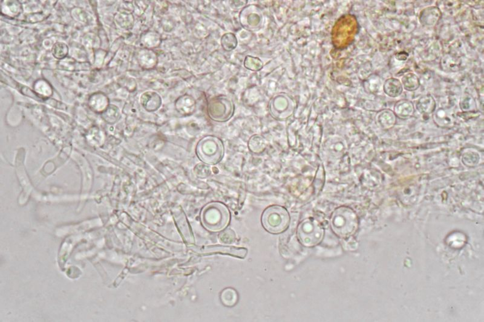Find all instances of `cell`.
<instances>
[{
	"label": "cell",
	"instance_id": "obj_14",
	"mask_svg": "<svg viewBox=\"0 0 484 322\" xmlns=\"http://www.w3.org/2000/svg\"><path fill=\"white\" fill-rule=\"evenodd\" d=\"M221 42L222 47L226 51H231L236 47L237 39L232 33H226L222 36Z\"/></svg>",
	"mask_w": 484,
	"mask_h": 322
},
{
	"label": "cell",
	"instance_id": "obj_2",
	"mask_svg": "<svg viewBox=\"0 0 484 322\" xmlns=\"http://www.w3.org/2000/svg\"><path fill=\"white\" fill-rule=\"evenodd\" d=\"M290 221L289 212L280 205H272L267 207L261 217L263 228L271 234H280L287 231Z\"/></svg>",
	"mask_w": 484,
	"mask_h": 322
},
{
	"label": "cell",
	"instance_id": "obj_6",
	"mask_svg": "<svg viewBox=\"0 0 484 322\" xmlns=\"http://www.w3.org/2000/svg\"><path fill=\"white\" fill-rule=\"evenodd\" d=\"M295 103L290 97L280 95L271 100L269 105L271 114L278 120L287 119L294 112Z\"/></svg>",
	"mask_w": 484,
	"mask_h": 322
},
{
	"label": "cell",
	"instance_id": "obj_1",
	"mask_svg": "<svg viewBox=\"0 0 484 322\" xmlns=\"http://www.w3.org/2000/svg\"><path fill=\"white\" fill-rule=\"evenodd\" d=\"M358 224V216L351 207H338L330 216V228L335 235L341 238H346L355 234Z\"/></svg>",
	"mask_w": 484,
	"mask_h": 322
},
{
	"label": "cell",
	"instance_id": "obj_10",
	"mask_svg": "<svg viewBox=\"0 0 484 322\" xmlns=\"http://www.w3.org/2000/svg\"><path fill=\"white\" fill-rule=\"evenodd\" d=\"M414 107L411 102L407 100H401L396 104L395 107L396 114L401 118H407L414 113Z\"/></svg>",
	"mask_w": 484,
	"mask_h": 322
},
{
	"label": "cell",
	"instance_id": "obj_4",
	"mask_svg": "<svg viewBox=\"0 0 484 322\" xmlns=\"http://www.w3.org/2000/svg\"><path fill=\"white\" fill-rule=\"evenodd\" d=\"M297 235L301 244L307 247H313L322 241L324 229L316 219L306 218L298 224Z\"/></svg>",
	"mask_w": 484,
	"mask_h": 322
},
{
	"label": "cell",
	"instance_id": "obj_5",
	"mask_svg": "<svg viewBox=\"0 0 484 322\" xmlns=\"http://www.w3.org/2000/svg\"><path fill=\"white\" fill-rule=\"evenodd\" d=\"M208 112L211 119L217 122H226L233 115L234 105L228 97H216L209 102Z\"/></svg>",
	"mask_w": 484,
	"mask_h": 322
},
{
	"label": "cell",
	"instance_id": "obj_11",
	"mask_svg": "<svg viewBox=\"0 0 484 322\" xmlns=\"http://www.w3.org/2000/svg\"><path fill=\"white\" fill-rule=\"evenodd\" d=\"M248 146L251 151L256 154H260L266 148V142L263 137L255 136L250 140Z\"/></svg>",
	"mask_w": 484,
	"mask_h": 322
},
{
	"label": "cell",
	"instance_id": "obj_15",
	"mask_svg": "<svg viewBox=\"0 0 484 322\" xmlns=\"http://www.w3.org/2000/svg\"><path fill=\"white\" fill-rule=\"evenodd\" d=\"M145 43V46L149 48H155L159 46L161 43V37L157 33L150 31L145 36L144 41H149Z\"/></svg>",
	"mask_w": 484,
	"mask_h": 322
},
{
	"label": "cell",
	"instance_id": "obj_9",
	"mask_svg": "<svg viewBox=\"0 0 484 322\" xmlns=\"http://www.w3.org/2000/svg\"><path fill=\"white\" fill-rule=\"evenodd\" d=\"M139 60L142 67L151 69L157 65L158 58L157 54L152 50H143L140 53Z\"/></svg>",
	"mask_w": 484,
	"mask_h": 322
},
{
	"label": "cell",
	"instance_id": "obj_7",
	"mask_svg": "<svg viewBox=\"0 0 484 322\" xmlns=\"http://www.w3.org/2000/svg\"><path fill=\"white\" fill-rule=\"evenodd\" d=\"M175 107L181 114L190 115L193 114L195 111V102L190 95L185 94L176 100Z\"/></svg>",
	"mask_w": 484,
	"mask_h": 322
},
{
	"label": "cell",
	"instance_id": "obj_12",
	"mask_svg": "<svg viewBox=\"0 0 484 322\" xmlns=\"http://www.w3.org/2000/svg\"><path fill=\"white\" fill-rule=\"evenodd\" d=\"M378 122L384 128H390L395 122V116L390 111H385L380 113L378 117Z\"/></svg>",
	"mask_w": 484,
	"mask_h": 322
},
{
	"label": "cell",
	"instance_id": "obj_8",
	"mask_svg": "<svg viewBox=\"0 0 484 322\" xmlns=\"http://www.w3.org/2000/svg\"><path fill=\"white\" fill-rule=\"evenodd\" d=\"M141 103L145 110L149 112H154L160 107L162 100L160 95L155 92L148 91L141 96Z\"/></svg>",
	"mask_w": 484,
	"mask_h": 322
},
{
	"label": "cell",
	"instance_id": "obj_13",
	"mask_svg": "<svg viewBox=\"0 0 484 322\" xmlns=\"http://www.w3.org/2000/svg\"><path fill=\"white\" fill-rule=\"evenodd\" d=\"M435 104L434 100L432 98H420L419 102L418 103V110L420 113H432L435 110Z\"/></svg>",
	"mask_w": 484,
	"mask_h": 322
},
{
	"label": "cell",
	"instance_id": "obj_3",
	"mask_svg": "<svg viewBox=\"0 0 484 322\" xmlns=\"http://www.w3.org/2000/svg\"><path fill=\"white\" fill-rule=\"evenodd\" d=\"M196 154L199 160L208 165H216L224 155V145L218 137L207 136L197 145Z\"/></svg>",
	"mask_w": 484,
	"mask_h": 322
},
{
	"label": "cell",
	"instance_id": "obj_16",
	"mask_svg": "<svg viewBox=\"0 0 484 322\" xmlns=\"http://www.w3.org/2000/svg\"><path fill=\"white\" fill-rule=\"evenodd\" d=\"M55 48L59 49V51H53L54 53L55 56L57 58H62L65 56L67 53V47L66 45L63 43H58L55 45Z\"/></svg>",
	"mask_w": 484,
	"mask_h": 322
}]
</instances>
